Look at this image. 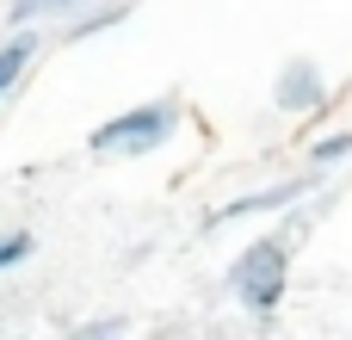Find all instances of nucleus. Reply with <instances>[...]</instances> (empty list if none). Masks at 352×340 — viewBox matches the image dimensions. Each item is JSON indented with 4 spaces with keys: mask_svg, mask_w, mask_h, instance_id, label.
I'll return each mask as SVG.
<instances>
[{
    "mask_svg": "<svg viewBox=\"0 0 352 340\" xmlns=\"http://www.w3.org/2000/svg\"><path fill=\"white\" fill-rule=\"evenodd\" d=\"M303 229V211L291 217V229H278V235H254L241 254H235V266H229V297L248 310V316H278V304H285V291H291V235Z\"/></svg>",
    "mask_w": 352,
    "mask_h": 340,
    "instance_id": "1",
    "label": "nucleus"
},
{
    "mask_svg": "<svg viewBox=\"0 0 352 340\" xmlns=\"http://www.w3.org/2000/svg\"><path fill=\"white\" fill-rule=\"evenodd\" d=\"M173 130H179V99H148V105H130V111H118V118H105L93 136H87V149L93 155H155L161 142H173Z\"/></svg>",
    "mask_w": 352,
    "mask_h": 340,
    "instance_id": "2",
    "label": "nucleus"
},
{
    "mask_svg": "<svg viewBox=\"0 0 352 340\" xmlns=\"http://www.w3.org/2000/svg\"><path fill=\"white\" fill-rule=\"evenodd\" d=\"M272 105L285 111V118H316V111H328V81H322V68L316 62H285L278 74H272Z\"/></svg>",
    "mask_w": 352,
    "mask_h": 340,
    "instance_id": "3",
    "label": "nucleus"
},
{
    "mask_svg": "<svg viewBox=\"0 0 352 340\" xmlns=\"http://www.w3.org/2000/svg\"><path fill=\"white\" fill-rule=\"evenodd\" d=\"M322 173H328V167H309V173H297V180H278V186H266V192H248V198L223 204L217 217H204V229H223V223H241V217H266V211H291V204H303L309 186H322Z\"/></svg>",
    "mask_w": 352,
    "mask_h": 340,
    "instance_id": "4",
    "label": "nucleus"
},
{
    "mask_svg": "<svg viewBox=\"0 0 352 340\" xmlns=\"http://www.w3.org/2000/svg\"><path fill=\"white\" fill-rule=\"evenodd\" d=\"M37 50H43L37 25H6V31H0V105H6V93L25 81V68L37 62Z\"/></svg>",
    "mask_w": 352,
    "mask_h": 340,
    "instance_id": "5",
    "label": "nucleus"
},
{
    "mask_svg": "<svg viewBox=\"0 0 352 340\" xmlns=\"http://www.w3.org/2000/svg\"><path fill=\"white\" fill-rule=\"evenodd\" d=\"M124 19H130V0H105V6H93L87 19H74V25L62 31V43H87V37H99V31L124 25Z\"/></svg>",
    "mask_w": 352,
    "mask_h": 340,
    "instance_id": "6",
    "label": "nucleus"
},
{
    "mask_svg": "<svg viewBox=\"0 0 352 340\" xmlns=\"http://www.w3.org/2000/svg\"><path fill=\"white\" fill-rule=\"evenodd\" d=\"M87 0H6V25H37V19H68Z\"/></svg>",
    "mask_w": 352,
    "mask_h": 340,
    "instance_id": "7",
    "label": "nucleus"
},
{
    "mask_svg": "<svg viewBox=\"0 0 352 340\" xmlns=\"http://www.w3.org/2000/svg\"><path fill=\"white\" fill-rule=\"evenodd\" d=\"M31 254H37V235H31V229H12V235H0V279H6L12 266H25Z\"/></svg>",
    "mask_w": 352,
    "mask_h": 340,
    "instance_id": "8",
    "label": "nucleus"
},
{
    "mask_svg": "<svg viewBox=\"0 0 352 340\" xmlns=\"http://www.w3.org/2000/svg\"><path fill=\"white\" fill-rule=\"evenodd\" d=\"M346 155H352V130H334V136L309 142V167H334V161H346Z\"/></svg>",
    "mask_w": 352,
    "mask_h": 340,
    "instance_id": "9",
    "label": "nucleus"
}]
</instances>
